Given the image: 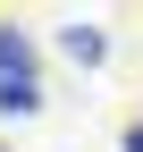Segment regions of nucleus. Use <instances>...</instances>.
Masks as SVG:
<instances>
[{"mask_svg":"<svg viewBox=\"0 0 143 152\" xmlns=\"http://www.w3.org/2000/svg\"><path fill=\"white\" fill-rule=\"evenodd\" d=\"M34 76V51H25V34H0V85H25Z\"/></svg>","mask_w":143,"mask_h":152,"instance_id":"f257e3e1","label":"nucleus"},{"mask_svg":"<svg viewBox=\"0 0 143 152\" xmlns=\"http://www.w3.org/2000/svg\"><path fill=\"white\" fill-rule=\"evenodd\" d=\"M0 110H9V118H25V110H42V85H34V76H25V85H0Z\"/></svg>","mask_w":143,"mask_h":152,"instance_id":"f03ea898","label":"nucleus"},{"mask_svg":"<svg viewBox=\"0 0 143 152\" xmlns=\"http://www.w3.org/2000/svg\"><path fill=\"white\" fill-rule=\"evenodd\" d=\"M67 59L93 68V59H101V34H93V26H67Z\"/></svg>","mask_w":143,"mask_h":152,"instance_id":"7ed1b4c3","label":"nucleus"},{"mask_svg":"<svg viewBox=\"0 0 143 152\" xmlns=\"http://www.w3.org/2000/svg\"><path fill=\"white\" fill-rule=\"evenodd\" d=\"M126 152H143V118H135V127H126Z\"/></svg>","mask_w":143,"mask_h":152,"instance_id":"20e7f679","label":"nucleus"}]
</instances>
